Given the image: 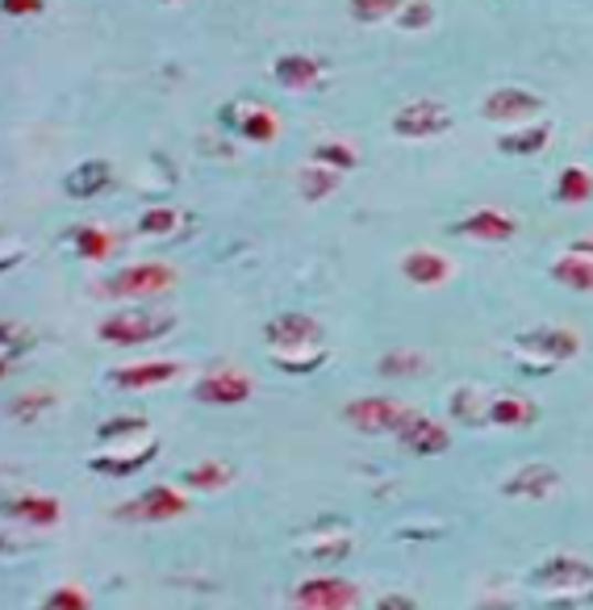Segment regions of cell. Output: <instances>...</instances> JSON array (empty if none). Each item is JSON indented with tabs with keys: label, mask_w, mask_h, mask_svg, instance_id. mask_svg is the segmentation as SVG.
Segmentation results:
<instances>
[{
	"label": "cell",
	"mask_w": 593,
	"mask_h": 610,
	"mask_svg": "<svg viewBox=\"0 0 593 610\" xmlns=\"http://www.w3.org/2000/svg\"><path fill=\"white\" fill-rule=\"evenodd\" d=\"M172 326L176 314H163V309H151V305H126V309H114L109 318L96 323V339L117 347H138L163 339Z\"/></svg>",
	"instance_id": "cell-1"
},
{
	"label": "cell",
	"mask_w": 593,
	"mask_h": 610,
	"mask_svg": "<svg viewBox=\"0 0 593 610\" xmlns=\"http://www.w3.org/2000/svg\"><path fill=\"white\" fill-rule=\"evenodd\" d=\"M518 351L527 368H552L560 360H573L581 351V335L569 326H531L518 335Z\"/></svg>",
	"instance_id": "cell-2"
},
{
	"label": "cell",
	"mask_w": 593,
	"mask_h": 610,
	"mask_svg": "<svg viewBox=\"0 0 593 610\" xmlns=\"http://www.w3.org/2000/svg\"><path fill=\"white\" fill-rule=\"evenodd\" d=\"M176 285V272L168 264H126L121 272H114L109 281H100L105 297H130V302H147L159 297Z\"/></svg>",
	"instance_id": "cell-3"
},
{
	"label": "cell",
	"mask_w": 593,
	"mask_h": 610,
	"mask_svg": "<svg viewBox=\"0 0 593 610\" xmlns=\"http://www.w3.org/2000/svg\"><path fill=\"white\" fill-rule=\"evenodd\" d=\"M414 414V406H405L402 398H381V393H372V398H356L343 406V422H351L356 431H364V435H398V427Z\"/></svg>",
	"instance_id": "cell-4"
},
{
	"label": "cell",
	"mask_w": 593,
	"mask_h": 610,
	"mask_svg": "<svg viewBox=\"0 0 593 610\" xmlns=\"http://www.w3.org/2000/svg\"><path fill=\"white\" fill-rule=\"evenodd\" d=\"M360 602L356 581L322 572V577H306L297 590H293V607L288 610H351Z\"/></svg>",
	"instance_id": "cell-5"
},
{
	"label": "cell",
	"mask_w": 593,
	"mask_h": 610,
	"mask_svg": "<svg viewBox=\"0 0 593 610\" xmlns=\"http://www.w3.org/2000/svg\"><path fill=\"white\" fill-rule=\"evenodd\" d=\"M452 109L435 101V96H419V101H410L402 105L398 114H393V134L398 138H435V134L452 130Z\"/></svg>",
	"instance_id": "cell-6"
},
{
	"label": "cell",
	"mask_w": 593,
	"mask_h": 610,
	"mask_svg": "<svg viewBox=\"0 0 593 610\" xmlns=\"http://www.w3.org/2000/svg\"><path fill=\"white\" fill-rule=\"evenodd\" d=\"M251 393H255V381L239 368H218V372H205L192 385V398L201 406H243Z\"/></svg>",
	"instance_id": "cell-7"
},
{
	"label": "cell",
	"mask_w": 593,
	"mask_h": 610,
	"mask_svg": "<svg viewBox=\"0 0 593 610\" xmlns=\"http://www.w3.org/2000/svg\"><path fill=\"white\" fill-rule=\"evenodd\" d=\"M184 511H189V502H184V494L176 485H151L147 494L130 497L117 515L138 518V523H168V518H180Z\"/></svg>",
	"instance_id": "cell-8"
},
{
	"label": "cell",
	"mask_w": 593,
	"mask_h": 610,
	"mask_svg": "<svg viewBox=\"0 0 593 610\" xmlns=\"http://www.w3.org/2000/svg\"><path fill=\"white\" fill-rule=\"evenodd\" d=\"M264 339L272 351H297V347H322V326L314 323L309 314H276L264 326Z\"/></svg>",
	"instance_id": "cell-9"
},
{
	"label": "cell",
	"mask_w": 593,
	"mask_h": 610,
	"mask_svg": "<svg viewBox=\"0 0 593 610\" xmlns=\"http://www.w3.org/2000/svg\"><path fill=\"white\" fill-rule=\"evenodd\" d=\"M398 443H402L405 452H414V456H440V452L452 448V435H447V427H443L440 419L414 410V414L398 427Z\"/></svg>",
	"instance_id": "cell-10"
},
{
	"label": "cell",
	"mask_w": 593,
	"mask_h": 610,
	"mask_svg": "<svg viewBox=\"0 0 593 610\" xmlns=\"http://www.w3.org/2000/svg\"><path fill=\"white\" fill-rule=\"evenodd\" d=\"M543 109V101H539L531 88H515V84H506V88H494V93L485 96V105H480V114L489 117V122H527V117H536Z\"/></svg>",
	"instance_id": "cell-11"
},
{
	"label": "cell",
	"mask_w": 593,
	"mask_h": 610,
	"mask_svg": "<svg viewBox=\"0 0 593 610\" xmlns=\"http://www.w3.org/2000/svg\"><path fill=\"white\" fill-rule=\"evenodd\" d=\"M515 230H518L515 218L494 210V206H480V210H473L468 218H459L456 222L459 239H477V243H510Z\"/></svg>",
	"instance_id": "cell-12"
},
{
	"label": "cell",
	"mask_w": 593,
	"mask_h": 610,
	"mask_svg": "<svg viewBox=\"0 0 593 610\" xmlns=\"http://www.w3.org/2000/svg\"><path fill=\"white\" fill-rule=\"evenodd\" d=\"M536 586L543 590H585L593 586V565L581 556H552L536 569Z\"/></svg>",
	"instance_id": "cell-13"
},
{
	"label": "cell",
	"mask_w": 593,
	"mask_h": 610,
	"mask_svg": "<svg viewBox=\"0 0 593 610\" xmlns=\"http://www.w3.org/2000/svg\"><path fill=\"white\" fill-rule=\"evenodd\" d=\"M560 485V473H555L552 464H522L515 477L501 481V494L506 497H522V502H539V497H548Z\"/></svg>",
	"instance_id": "cell-14"
},
{
	"label": "cell",
	"mask_w": 593,
	"mask_h": 610,
	"mask_svg": "<svg viewBox=\"0 0 593 610\" xmlns=\"http://www.w3.org/2000/svg\"><path fill=\"white\" fill-rule=\"evenodd\" d=\"M180 372L176 360H142V364H121L109 372V381L117 389H155V385H168Z\"/></svg>",
	"instance_id": "cell-15"
},
{
	"label": "cell",
	"mask_w": 593,
	"mask_h": 610,
	"mask_svg": "<svg viewBox=\"0 0 593 610\" xmlns=\"http://www.w3.org/2000/svg\"><path fill=\"white\" fill-rule=\"evenodd\" d=\"M552 276L576 293H593V243H576L552 264Z\"/></svg>",
	"instance_id": "cell-16"
},
{
	"label": "cell",
	"mask_w": 593,
	"mask_h": 610,
	"mask_svg": "<svg viewBox=\"0 0 593 610\" xmlns=\"http://www.w3.org/2000/svg\"><path fill=\"white\" fill-rule=\"evenodd\" d=\"M159 456V439H142L138 448H130V452H114V456H93L88 460V469L93 473H105V477H130V473H138L142 464H151V460Z\"/></svg>",
	"instance_id": "cell-17"
},
{
	"label": "cell",
	"mask_w": 593,
	"mask_h": 610,
	"mask_svg": "<svg viewBox=\"0 0 593 610\" xmlns=\"http://www.w3.org/2000/svg\"><path fill=\"white\" fill-rule=\"evenodd\" d=\"M9 518H21V523H30V527H55L59 515H63V506H59V497L51 494H18L9 497Z\"/></svg>",
	"instance_id": "cell-18"
},
{
	"label": "cell",
	"mask_w": 593,
	"mask_h": 610,
	"mask_svg": "<svg viewBox=\"0 0 593 610\" xmlns=\"http://www.w3.org/2000/svg\"><path fill=\"white\" fill-rule=\"evenodd\" d=\"M402 272L405 281H414V285H443L447 276H452V260L447 255H440V251H410V255H402Z\"/></svg>",
	"instance_id": "cell-19"
},
{
	"label": "cell",
	"mask_w": 593,
	"mask_h": 610,
	"mask_svg": "<svg viewBox=\"0 0 593 610\" xmlns=\"http://www.w3.org/2000/svg\"><path fill=\"white\" fill-rule=\"evenodd\" d=\"M272 76H276V84L280 88H314L318 84V76H322V63L314 55H280L276 63H272Z\"/></svg>",
	"instance_id": "cell-20"
},
{
	"label": "cell",
	"mask_w": 593,
	"mask_h": 610,
	"mask_svg": "<svg viewBox=\"0 0 593 610\" xmlns=\"http://www.w3.org/2000/svg\"><path fill=\"white\" fill-rule=\"evenodd\" d=\"M109 185H114V168L105 159H88V164L72 168L67 180H63V189L72 192V197H96V192H105Z\"/></svg>",
	"instance_id": "cell-21"
},
{
	"label": "cell",
	"mask_w": 593,
	"mask_h": 610,
	"mask_svg": "<svg viewBox=\"0 0 593 610\" xmlns=\"http://www.w3.org/2000/svg\"><path fill=\"white\" fill-rule=\"evenodd\" d=\"M548 143H552V126H548V122H539V126H515L510 134H501L498 151H506V155H536V151H543Z\"/></svg>",
	"instance_id": "cell-22"
},
{
	"label": "cell",
	"mask_w": 593,
	"mask_h": 610,
	"mask_svg": "<svg viewBox=\"0 0 593 610\" xmlns=\"http://www.w3.org/2000/svg\"><path fill=\"white\" fill-rule=\"evenodd\" d=\"M72 248H76L80 260L100 264V260H109V255H114L117 234H109L105 227H80V230H72Z\"/></svg>",
	"instance_id": "cell-23"
},
{
	"label": "cell",
	"mask_w": 593,
	"mask_h": 610,
	"mask_svg": "<svg viewBox=\"0 0 593 610\" xmlns=\"http://www.w3.org/2000/svg\"><path fill=\"white\" fill-rule=\"evenodd\" d=\"M485 419L498 422V427H531L539 419V410L531 398H494L489 410H485Z\"/></svg>",
	"instance_id": "cell-24"
},
{
	"label": "cell",
	"mask_w": 593,
	"mask_h": 610,
	"mask_svg": "<svg viewBox=\"0 0 593 610\" xmlns=\"http://www.w3.org/2000/svg\"><path fill=\"white\" fill-rule=\"evenodd\" d=\"M590 197H593L590 168H576V164L560 168V176H555V201H564V206H585Z\"/></svg>",
	"instance_id": "cell-25"
},
{
	"label": "cell",
	"mask_w": 593,
	"mask_h": 610,
	"mask_svg": "<svg viewBox=\"0 0 593 610\" xmlns=\"http://www.w3.org/2000/svg\"><path fill=\"white\" fill-rule=\"evenodd\" d=\"M339 180H343V172H335V168H326V164H309V168H301V176H297V189H301L306 201H322V197H330V192L339 189Z\"/></svg>",
	"instance_id": "cell-26"
},
{
	"label": "cell",
	"mask_w": 593,
	"mask_h": 610,
	"mask_svg": "<svg viewBox=\"0 0 593 610\" xmlns=\"http://www.w3.org/2000/svg\"><path fill=\"white\" fill-rule=\"evenodd\" d=\"M230 477H234V469L226 460H197L192 469H184V485L192 490H222L230 485Z\"/></svg>",
	"instance_id": "cell-27"
},
{
	"label": "cell",
	"mask_w": 593,
	"mask_h": 610,
	"mask_svg": "<svg viewBox=\"0 0 593 610\" xmlns=\"http://www.w3.org/2000/svg\"><path fill=\"white\" fill-rule=\"evenodd\" d=\"M272 364L276 368H285L293 377H306L314 368H322L326 364V347H297V351H272Z\"/></svg>",
	"instance_id": "cell-28"
},
{
	"label": "cell",
	"mask_w": 593,
	"mask_h": 610,
	"mask_svg": "<svg viewBox=\"0 0 593 610\" xmlns=\"http://www.w3.org/2000/svg\"><path fill=\"white\" fill-rule=\"evenodd\" d=\"M276 130H280L276 114L260 109V105H251L247 114H243V122H239V134H243V138H251V143H272V138H276Z\"/></svg>",
	"instance_id": "cell-29"
},
{
	"label": "cell",
	"mask_w": 593,
	"mask_h": 610,
	"mask_svg": "<svg viewBox=\"0 0 593 610\" xmlns=\"http://www.w3.org/2000/svg\"><path fill=\"white\" fill-rule=\"evenodd\" d=\"M405 0H347V9H351V18L364 21V25H377V21H389L402 13Z\"/></svg>",
	"instance_id": "cell-30"
},
{
	"label": "cell",
	"mask_w": 593,
	"mask_h": 610,
	"mask_svg": "<svg viewBox=\"0 0 593 610\" xmlns=\"http://www.w3.org/2000/svg\"><path fill=\"white\" fill-rule=\"evenodd\" d=\"M176 227H180V210H176V206H155V210H147L138 218V230H142L147 239H163V234H172Z\"/></svg>",
	"instance_id": "cell-31"
},
{
	"label": "cell",
	"mask_w": 593,
	"mask_h": 610,
	"mask_svg": "<svg viewBox=\"0 0 593 610\" xmlns=\"http://www.w3.org/2000/svg\"><path fill=\"white\" fill-rule=\"evenodd\" d=\"M314 164H326V168H335V172H351V168H356V151H351L347 143L322 138V143L314 147Z\"/></svg>",
	"instance_id": "cell-32"
},
{
	"label": "cell",
	"mask_w": 593,
	"mask_h": 610,
	"mask_svg": "<svg viewBox=\"0 0 593 610\" xmlns=\"http://www.w3.org/2000/svg\"><path fill=\"white\" fill-rule=\"evenodd\" d=\"M422 368H426V360H422L419 351H389L377 364L381 377H410V372H422Z\"/></svg>",
	"instance_id": "cell-33"
},
{
	"label": "cell",
	"mask_w": 593,
	"mask_h": 610,
	"mask_svg": "<svg viewBox=\"0 0 593 610\" xmlns=\"http://www.w3.org/2000/svg\"><path fill=\"white\" fill-rule=\"evenodd\" d=\"M126 435H151V422L135 414V419H109L96 427V439H105V443H117V439Z\"/></svg>",
	"instance_id": "cell-34"
},
{
	"label": "cell",
	"mask_w": 593,
	"mask_h": 610,
	"mask_svg": "<svg viewBox=\"0 0 593 610\" xmlns=\"http://www.w3.org/2000/svg\"><path fill=\"white\" fill-rule=\"evenodd\" d=\"M34 610H93V602H88V593L80 590V586H59V590L46 593V602Z\"/></svg>",
	"instance_id": "cell-35"
},
{
	"label": "cell",
	"mask_w": 593,
	"mask_h": 610,
	"mask_svg": "<svg viewBox=\"0 0 593 610\" xmlns=\"http://www.w3.org/2000/svg\"><path fill=\"white\" fill-rule=\"evenodd\" d=\"M402 30H431L435 25V4L431 0H405L402 13H398Z\"/></svg>",
	"instance_id": "cell-36"
},
{
	"label": "cell",
	"mask_w": 593,
	"mask_h": 610,
	"mask_svg": "<svg viewBox=\"0 0 593 610\" xmlns=\"http://www.w3.org/2000/svg\"><path fill=\"white\" fill-rule=\"evenodd\" d=\"M51 401H55V398H51V393H42V389H39V393H18V398L9 401V414H13L18 422H30V419H39Z\"/></svg>",
	"instance_id": "cell-37"
},
{
	"label": "cell",
	"mask_w": 593,
	"mask_h": 610,
	"mask_svg": "<svg viewBox=\"0 0 593 610\" xmlns=\"http://www.w3.org/2000/svg\"><path fill=\"white\" fill-rule=\"evenodd\" d=\"M42 9V0H4V13L9 18H34Z\"/></svg>",
	"instance_id": "cell-38"
},
{
	"label": "cell",
	"mask_w": 593,
	"mask_h": 610,
	"mask_svg": "<svg viewBox=\"0 0 593 610\" xmlns=\"http://www.w3.org/2000/svg\"><path fill=\"white\" fill-rule=\"evenodd\" d=\"M372 610H419V602H414V598H405V593H384Z\"/></svg>",
	"instance_id": "cell-39"
},
{
	"label": "cell",
	"mask_w": 593,
	"mask_h": 610,
	"mask_svg": "<svg viewBox=\"0 0 593 610\" xmlns=\"http://www.w3.org/2000/svg\"><path fill=\"white\" fill-rule=\"evenodd\" d=\"M163 4H176V0H163ZM180 4H189V0H180Z\"/></svg>",
	"instance_id": "cell-40"
}]
</instances>
